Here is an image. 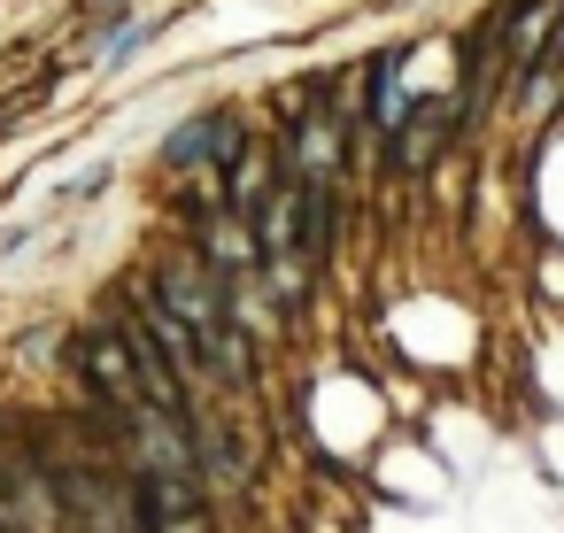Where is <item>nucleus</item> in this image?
<instances>
[{"mask_svg":"<svg viewBox=\"0 0 564 533\" xmlns=\"http://www.w3.org/2000/svg\"><path fill=\"white\" fill-rule=\"evenodd\" d=\"M70 363H78V379H86V394H94L101 410H132V402H148L124 317H117V325H86V333L70 340Z\"/></svg>","mask_w":564,"mask_h":533,"instance_id":"obj_2","label":"nucleus"},{"mask_svg":"<svg viewBox=\"0 0 564 533\" xmlns=\"http://www.w3.org/2000/svg\"><path fill=\"white\" fill-rule=\"evenodd\" d=\"M456 124H464V101H456V94L410 109V124L394 132V163H402V171H433V155H441V140H448Z\"/></svg>","mask_w":564,"mask_h":533,"instance_id":"obj_6","label":"nucleus"},{"mask_svg":"<svg viewBox=\"0 0 564 533\" xmlns=\"http://www.w3.org/2000/svg\"><path fill=\"white\" fill-rule=\"evenodd\" d=\"M248 148V132H240V117L232 109H202V117H186L171 140H163V171H225L232 155Z\"/></svg>","mask_w":564,"mask_h":533,"instance_id":"obj_5","label":"nucleus"},{"mask_svg":"<svg viewBox=\"0 0 564 533\" xmlns=\"http://www.w3.org/2000/svg\"><path fill=\"white\" fill-rule=\"evenodd\" d=\"M340 124L325 117V109H310L302 124H294V155H286V178H333L340 171Z\"/></svg>","mask_w":564,"mask_h":533,"instance_id":"obj_8","label":"nucleus"},{"mask_svg":"<svg viewBox=\"0 0 564 533\" xmlns=\"http://www.w3.org/2000/svg\"><path fill=\"white\" fill-rule=\"evenodd\" d=\"M140 479V533H217L194 471H132Z\"/></svg>","mask_w":564,"mask_h":533,"instance_id":"obj_4","label":"nucleus"},{"mask_svg":"<svg viewBox=\"0 0 564 533\" xmlns=\"http://www.w3.org/2000/svg\"><path fill=\"white\" fill-rule=\"evenodd\" d=\"M556 17H564V0H525V9L502 17V47H510V70H533L556 40Z\"/></svg>","mask_w":564,"mask_h":533,"instance_id":"obj_7","label":"nucleus"},{"mask_svg":"<svg viewBox=\"0 0 564 533\" xmlns=\"http://www.w3.org/2000/svg\"><path fill=\"white\" fill-rule=\"evenodd\" d=\"M171 317H186L194 333H217L225 317H232V286H225V271H209L202 255H171V263H155V286H148Z\"/></svg>","mask_w":564,"mask_h":533,"instance_id":"obj_3","label":"nucleus"},{"mask_svg":"<svg viewBox=\"0 0 564 533\" xmlns=\"http://www.w3.org/2000/svg\"><path fill=\"white\" fill-rule=\"evenodd\" d=\"M63 518H78L86 533H140V479H117L109 448L94 456H55L47 464Z\"/></svg>","mask_w":564,"mask_h":533,"instance_id":"obj_1","label":"nucleus"}]
</instances>
